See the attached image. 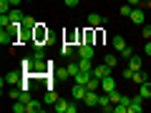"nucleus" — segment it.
Returning a JSON list of instances; mask_svg holds the SVG:
<instances>
[{
    "mask_svg": "<svg viewBox=\"0 0 151 113\" xmlns=\"http://www.w3.org/2000/svg\"><path fill=\"white\" fill-rule=\"evenodd\" d=\"M48 38H50V33H48V28H45V23H38V28L33 30V48L43 50L45 45H48Z\"/></svg>",
    "mask_w": 151,
    "mask_h": 113,
    "instance_id": "nucleus-1",
    "label": "nucleus"
},
{
    "mask_svg": "<svg viewBox=\"0 0 151 113\" xmlns=\"http://www.w3.org/2000/svg\"><path fill=\"white\" fill-rule=\"evenodd\" d=\"M76 103H78V101H73V98H70V101H63V98H60L53 108H55V113H76V111H78Z\"/></svg>",
    "mask_w": 151,
    "mask_h": 113,
    "instance_id": "nucleus-2",
    "label": "nucleus"
},
{
    "mask_svg": "<svg viewBox=\"0 0 151 113\" xmlns=\"http://www.w3.org/2000/svg\"><path fill=\"white\" fill-rule=\"evenodd\" d=\"M76 53H78V58H91L96 55V45L93 43H81V45H76Z\"/></svg>",
    "mask_w": 151,
    "mask_h": 113,
    "instance_id": "nucleus-3",
    "label": "nucleus"
},
{
    "mask_svg": "<svg viewBox=\"0 0 151 113\" xmlns=\"http://www.w3.org/2000/svg\"><path fill=\"white\" fill-rule=\"evenodd\" d=\"M23 78H25V73H23V70H10V73L3 78V83H10V86H20Z\"/></svg>",
    "mask_w": 151,
    "mask_h": 113,
    "instance_id": "nucleus-4",
    "label": "nucleus"
},
{
    "mask_svg": "<svg viewBox=\"0 0 151 113\" xmlns=\"http://www.w3.org/2000/svg\"><path fill=\"white\" fill-rule=\"evenodd\" d=\"M86 23L91 28H101V25H108V18L106 15H98V13H91V15L86 18Z\"/></svg>",
    "mask_w": 151,
    "mask_h": 113,
    "instance_id": "nucleus-5",
    "label": "nucleus"
},
{
    "mask_svg": "<svg viewBox=\"0 0 151 113\" xmlns=\"http://www.w3.org/2000/svg\"><path fill=\"white\" fill-rule=\"evenodd\" d=\"M88 93V86H83V83H76L73 91H70V96H73V101H83Z\"/></svg>",
    "mask_w": 151,
    "mask_h": 113,
    "instance_id": "nucleus-6",
    "label": "nucleus"
},
{
    "mask_svg": "<svg viewBox=\"0 0 151 113\" xmlns=\"http://www.w3.org/2000/svg\"><path fill=\"white\" fill-rule=\"evenodd\" d=\"M129 18L136 23V25H144V23H146V13H144V8H141V5H139V8H134Z\"/></svg>",
    "mask_w": 151,
    "mask_h": 113,
    "instance_id": "nucleus-7",
    "label": "nucleus"
},
{
    "mask_svg": "<svg viewBox=\"0 0 151 113\" xmlns=\"http://www.w3.org/2000/svg\"><path fill=\"white\" fill-rule=\"evenodd\" d=\"M111 45H113V50H116V53H124V50L129 48V43H126V40H124V35H113Z\"/></svg>",
    "mask_w": 151,
    "mask_h": 113,
    "instance_id": "nucleus-8",
    "label": "nucleus"
},
{
    "mask_svg": "<svg viewBox=\"0 0 151 113\" xmlns=\"http://www.w3.org/2000/svg\"><path fill=\"white\" fill-rule=\"evenodd\" d=\"M101 91H106V93L116 91V81H113V75H103V78H101Z\"/></svg>",
    "mask_w": 151,
    "mask_h": 113,
    "instance_id": "nucleus-9",
    "label": "nucleus"
},
{
    "mask_svg": "<svg viewBox=\"0 0 151 113\" xmlns=\"http://www.w3.org/2000/svg\"><path fill=\"white\" fill-rule=\"evenodd\" d=\"M91 78H93L91 70H78V73L73 75V81H76V83H83V86H88V81H91Z\"/></svg>",
    "mask_w": 151,
    "mask_h": 113,
    "instance_id": "nucleus-10",
    "label": "nucleus"
},
{
    "mask_svg": "<svg viewBox=\"0 0 151 113\" xmlns=\"http://www.w3.org/2000/svg\"><path fill=\"white\" fill-rule=\"evenodd\" d=\"M111 65H106V63H103V65H93V78H103V75H111Z\"/></svg>",
    "mask_w": 151,
    "mask_h": 113,
    "instance_id": "nucleus-11",
    "label": "nucleus"
},
{
    "mask_svg": "<svg viewBox=\"0 0 151 113\" xmlns=\"http://www.w3.org/2000/svg\"><path fill=\"white\" fill-rule=\"evenodd\" d=\"M129 106H131V98L124 96L119 103H116V106H113V111H116V113H129Z\"/></svg>",
    "mask_w": 151,
    "mask_h": 113,
    "instance_id": "nucleus-12",
    "label": "nucleus"
},
{
    "mask_svg": "<svg viewBox=\"0 0 151 113\" xmlns=\"http://www.w3.org/2000/svg\"><path fill=\"white\" fill-rule=\"evenodd\" d=\"M141 111H144V98H141V96L131 98V106H129V113H141Z\"/></svg>",
    "mask_w": 151,
    "mask_h": 113,
    "instance_id": "nucleus-13",
    "label": "nucleus"
},
{
    "mask_svg": "<svg viewBox=\"0 0 151 113\" xmlns=\"http://www.w3.org/2000/svg\"><path fill=\"white\" fill-rule=\"evenodd\" d=\"M126 65H129L131 70H141V68H144V60H141L139 55H131V58L126 60Z\"/></svg>",
    "mask_w": 151,
    "mask_h": 113,
    "instance_id": "nucleus-14",
    "label": "nucleus"
},
{
    "mask_svg": "<svg viewBox=\"0 0 151 113\" xmlns=\"http://www.w3.org/2000/svg\"><path fill=\"white\" fill-rule=\"evenodd\" d=\"M20 70H23L25 75H33V55H30V58H23V60H20Z\"/></svg>",
    "mask_w": 151,
    "mask_h": 113,
    "instance_id": "nucleus-15",
    "label": "nucleus"
},
{
    "mask_svg": "<svg viewBox=\"0 0 151 113\" xmlns=\"http://www.w3.org/2000/svg\"><path fill=\"white\" fill-rule=\"evenodd\" d=\"M98 98H101V96H98L96 91H88L86 98H83V103H86V106H98Z\"/></svg>",
    "mask_w": 151,
    "mask_h": 113,
    "instance_id": "nucleus-16",
    "label": "nucleus"
},
{
    "mask_svg": "<svg viewBox=\"0 0 151 113\" xmlns=\"http://www.w3.org/2000/svg\"><path fill=\"white\" fill-rule=\"evenodd\" d=\"M43 106L40 101H28V113H43Z\"/></svg>",
    "mask_w": 151,
    "mask_h": 113,
    "instance_id": "nucleus-17",
    "label": "nucleus"
},
{
    "mask_svg": "<svg viewBox=\"0 0 151 113\" xmlns=\"http://www.w3.org/2000/svg\"><path fill=\"white\" fill-rule=\"evenodd\" d=\"M23 28H25V30H35V28H38V20H35L33 15H25V18H23Z\"/></svg>",
    "mask_w": 151,
    "mask_h": 113,
    "instance_id": "nucleus-18",
    "label": "nucleus"
},
{
    "mask_svg": "<svg viewBox=\"0 0 151 113\" xmlns=\"http://www.w3.org/2000/svg\"><path fill=\"white\" fill-rule=\"evenodd\" d=\"M73 53H76V45H73V43H65V40H63V45H60V55H65V58H70Z\"/></svg>",
    "mask_w": 151,
    "mask_h": 113,
    "instance_id": "nucleus-19",
    "label": "nucleus"
},
{
    "mask_svg": "<svg viewBox=\"0 0 151 113\" xmlns=\"http://www.w3.org/2000/svg\"><path fill=\"white\" fill-rule=\"evenodd\" d=\"M58 101H60V98L55 96V91H45V98H43V103H45V106H55Z\"/></svg>",
    "mask_w": 151,
    "mask_h": 113,
    "instance_id": "nucleus-20",
    "label": "nucleus"
},
{
    "mask_svg": "<svg viewBox=\"0 0 151 113\" xmlns=\"http://www.w3.org/2000/svg\"><path fill=\"white\" fill-rule=\"evenodd\" d=\"M93 30H96V28H91V25L83 30V43H96V33Z\"/></svg>",
    "mask_w": 151,
    "mask_h": 113,
    "instance_id": "nucleus-21",
    "label": "nucleus"
},
{
    "mask_svg": "<svg viewBox=\"0 0 151 113\" xmlns=\"http://www.w3.org/2000/svg\"><path fill=\"white\" fill-rule=\"evenodd\" d=\"M139 96L144 98V101H146V98H151V83H149V81H144V83H141V88H139Z\"/></svg>",
    "mask_w": 151,
    "mask_h": 113,
    "instance_id": "nucleus-22",
    "label": "nucleus"
},
{
    "mask_svg": "<svg viewBox=\"0 0 151 113\" xmlns=\"http://www.w3.org/2000/svg\"><path fill=\"white\" fill-rule=\"evenodd\" d=\"M0 43H3V45H10V43H15V38H13L10 33L3 28V30H0Z\"/></svg>",
    "mask_w": 151,
    "mask_h": 113,
    "instance_id": "nucleus-23",
    "label": "nucleus"
},
{
    "mask_svg": "<svg viewBox=\"0 0 151 113\" xmlns=\"http://www.w3.org/2000/svg\"><path fill=\"white\" fill-rule=\"evenodd\" d=\"M53 75H55V78H60V81H68V78H70L68 68H53Z\"/></svg>",
    "mask_w": 151,
    "mask_h": 113,
    "instance_id": "nucleus-24",
    "label": "nucleus"
},
{
    "mask_svg": "<svg viewBox=\"0 0 151 113\" xmlns=\"http://www.w3.org/2000/svg\"><path fill=\"white\" fill-rule=\"evenodd\" d=\"M8 15H10V20H13V23H23V18H25V15L20 13V8H13Z\"/></svg>",
    "mask_w": 151,
    "mask_h": 113,
    "instance_id": "nucleus-25",
    "label": "nucleus"
},
{
    "mask_svg": "<svg viewBox=\"0 0 151 113\" xmlns=\"http://www.w3.org/2000/svg\"><path fill=\"white\" fill-rule=\"evenodd\" d=\"M106 65H111V68H116V63H119V55L116 53H106V60H103Z\"/></svg>",
    "mask_w": 151,
    "mask_h": 113,
    "instance_id": "nucleus-26",
    "label": "nucleus"
},
{
    "mask_svg": "<svg viewBox=\"0 0 151 113\" xmlns=\"http://www.w3.org/2000/svg\"><path fill=\"white\" fill-rule=\"evenodd\" d=\"M131 81H134V83H139V86H141V83L146 81V75H144V70H134V75H131Z\"/></svg>",
    "mask_w": 151,
    "mask_h": 113,
    "instance_id": "nucleus-27",
    "label": "nucleus"
},
{
    "mask_svg": "<svg viewBox=\"0 0 151 113\" xmlns=\"http://www.w3.org/2000/svg\"><path fill=\"white\" fill-rule=\"evenodd\" d=\"M10 15H8V13H0V28H8V25H10Z\"/></svg>",
    "mask_w": 151,
    "mask_h": 113,
    "instance_id": "nucleus-28",
    "label": "nucleus"
},
{
    "mask_svg": "<svg viewBox=\"0 0 151 113\" xmlns=\"http://www.w3.org/2000/svg\"><path fill=\"white\" fill-rule=\"evenodd\" d=\"M101 88V78H91L88 81V91H98Z\"/></svg>",
    "mask_w": 151,
    "mask_h": 113,
    "instance_id": "nucleus-29",
    "label": "nucleus"
},
{
    "mask_svg": "<svg viewBox=\"0 0 151 113\" xmlns=\"http://www.w3.org/2000/svg\"><path fill=\"white\" fill-rule=\"evenodd\" d=\"M121 98H124V96H121V93H119V91H111V93H108V101H111V103H113V106H116V103H119V101H121Z\"/></svg>",
    "mask_w": 151,
    "mask_h": 113,
    "instance_id": "nucleus-30",
    "label": "nucleus"
},
{
    "mask_svg": "<svg viewBox=\"0 0 151 113\" xmlns=\"http://www.w3.org/2000/svg\"><path fill=\"white\" fill-rule=\"evenodd\" d=\"M81 70V65H78V60H73V63H68V73H70V78H73L76 73Z\"/></svg>",
    "mask_w": 151,
    "mask_h": 113,
    "instance_id": "nucleus-31",
    "label": "nucleus"
},
{
    "mask_svg": "<svg viewBox=\"0 0 151 113\" xmlns=\"http://www.w3.org/2000/svg\"><path fill=\"white\" fill-rule=\"evenodd\" d=\"M131 10H134V5H129V3H126V5H121V10H119V13H121L124 18H129V15H131Z\"/></svg>",
    "mask_w": 151,
    "mask_h": 113,
    "instance_id": "nucleus-32",
    "label": "nucleus"
},
{
    "mask_svg": "<svg viewBox=\"0 0 151 113\" xmlns=\"http://www.w3.org/2000/svg\"><path fill=\"white\" fill-rule=\"evenodd\" d=\"M141 35H144V40H151V25H144V30H141Z\"/></svg>",
    "mask_w": 151,
    "mask_h": 113,
    "instance_id": "nucleus-33",
    "label": "nucleus"
},
{
    "mask_svg": "<svg viewBox=\"0 0 151 113\" xmlns=\"http://www.w3.org/2000/svg\"><path fill=\"white\" fill-rule=\"evenodd\" d=\"M10 98H13V101H18V98H20V86H18V88H13V91H10Z\"/></svg>",
    "mask_w": 151,
    "mask_h": 113,
    "instance_id": "nucleus-34",
    "label": "nucleus"
},
{
    "mask_svg": "<svg viewBox=\"0 0 151 113\" xmlns=\"http://www.w3.org/2000/svg\"><path fill=\"white\" fill-rule=\"evenodd\" d=\"M119 55H121V58H126V60H129V58H131V55H134V50H131V45H129V48H126V50H124V53H119Z\"/></svg>",
    "mask_w": 151,
    "mask_h": 113,
    "instance_id": "nucleus-35",
    "label": "nucleus"
},
{
    "mask_svg": "<svg viewBox=\"0 0 151 113\" xmlns=\"http://www.w3.org/2000/svg\"><path fill=\"white\" fill-rule=\"evenodd\" d=\"M131 75H134V70H131L129 65H126V68H124V78H126V81H131Z\"/></svg>",
    "mask_w": 151,
    "mask_h": 113,
    "instance_id": "nucleus-36",
    "label": "nucleus"
},
{
    "mask_svg": "<svg viewBox=\"0 0 151 113\" xmlns=\"http://www.w3.org/2000/svg\"><path fill=\"white\" fill-rule=\"evenodd\" d=\"M78 3H81V0H65V5H68V8H76Z\"/></svg>",
    "mask_w": 151,
    "mask_h": 113,
    "instance_id": "nucleus-37",
    "label": "nucleus"
},
{
    "mask_svg": "<svg viewBox=\"0 0 151 113\" xmlns=\"http://www.w3.org/2000/svg\"><path fill=\"white\" fill-rule=\"evenodd\" d=\"M144 50H146V55H151V40H146V45H144Z\"/></svg>",
    "mask_w": 151,
    "mask_h": 113,
    "instance_id": "nucleus-38",
    "label": "nucleus"
},
{
    "mask_svg": "<svg viewBox=\"0 0 151 113\" xmlns=\"http://www.w3.org/2000/svg\"><path fill=\"white\" fill-rule=\"evenodd\" d=\"M126 3H129V5H141L144 0H126Z\"/></svg>",
    "mask_w": 151,
    "mask_h": 113,
    "instance_id": "nucleus-39",
    "label": "nucleus"
},
{
    "mask_svg": "<svg viewBox=\"0 0 151 113\" xmlns=\"http://www.w3.org/2000/svg\"><path fill=\"white\" fill-rule=\"evenodd\" d=\"M20 3H23V0H10V5H13V8H18Z\"/></svg>",
    "mask_w": 151,
    "mask_h": 113,
    "instance_id": "nucleus-40",
    "label": "nucleus"
}]
</instances>
